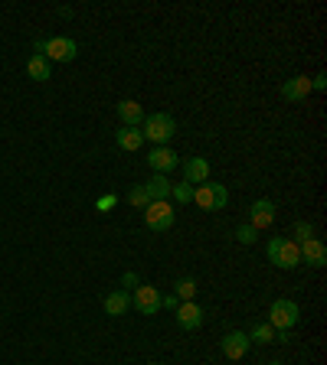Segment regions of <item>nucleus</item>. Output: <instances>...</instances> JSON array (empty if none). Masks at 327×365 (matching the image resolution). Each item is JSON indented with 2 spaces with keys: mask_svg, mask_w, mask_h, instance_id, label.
I'll use <instances>...</instances> for the list:
<instances>
[{
  "mask_svg": "<svg viewBox=\"0 0 327 365\" xmlns=\"http://www.w3.org/2000/svg\"><path fill=\"white\" fill-rule=\"evenodd\" d=\"M265 251H268V261L275 264V268H282V271H294L302 264L298 241H292V238H272Z\"/></svg>",
  "mask_w": 327,
  "mask_h": 365,
  "instance_id": "1",
  "label": "nucleus"
},
{
  "mask_svg": "<svg viewBox=\"0 0 327 365\" xmlns=\"http://www.w3.org/2000/svg\"><path fill=\"white\" fill-rule=\"evenodd\" d=\"M36 52L46 56L50 62H72L79 56V46L69 36H50V40H40V43H36Z\"/></svg>",
  "mask_w": 327,
  "mask_h": 365,
  "instance_id": "2",
  "label": "nucleus"
},
{
  "mask_svg": "<svg viewBox=\"0 0 327 365\" xmlns=\"http://www.w3.org/2000/svg\"><path fill=\"white\" fill-rule=\"evenodd\" d=\"M173 134H177V121H173L171 114H151V118H144V124H141V137L151 140V144L164 147Z\"/></svg>",
  "mask_w": 327,
  "mask_h": 365,
  "instance_id": "3",
  "label": "nucleus"
},
{
  "mask_svg": "<svg viewBox=\"0 0 327 365\" xmlns=\"http://www.w3.org/2000/svg\"><path fill=\"white\" fill-rule=\"evenodd\" d=\"M302 320V310L294 300H275V304L268 306V326L278 333H288L294 323Z\"/></svg>",
  "mask_w": 327,
  "mask_h": 365,
  "instance_id": "4",
  "label": "nucleus"
},
{
  "mask_svg": "<svg viewBox=\"0 0 327 365\" xmlns=\"http://www.w3.org/2000/svg\"><path fill=\"white\" fill-rule=\"evenodd\" d=\"M193 203L200 209H207V213H216V209H223L229 203V189L223 183H203V186H193Z\"/></svg>",
  "mask_w": 327,
  "mask_h": 365,
  "instance_id": "5",
  "label": "nucleus"
},
{
  "mask_svg": "<svg viewBox=\"0 0 327 365\" xmlns=\"http://www.w3.org/2000/svg\"><path fill=\"white\" fill-rule=\"evenodd\" d=\"M173 205L171 203H147L144 209V225L151 232H171L173 229Z\"/></svg>",
  "mask_w": 327,
  "mask_h": 365,
  "instance_id": "6",
  "label": "nucleus"
},
{
  "mask_svg": "<svg viewBox=\"0 0 327 365\" xmlns=\"http://www.w3.org/2000/svg\"><path fill=\"white\" fill-rule=\"evenodd\" d=\"M131 306L144 316H154L161 310V290L151 287V284H138L134 287V297H131Z\"/></svg>",
  "mask_w": 327,
  "mask_h": 365,
  "instance_id": "7",
  "label": "nucleus"
},
{
  "mask_svg": "<svg viewBox=\"0 0 327 365\" xmlns=\"http://www.w3.org/2000/svg\"><path fill=\"white\" fill-rule=\"evenodd\" d=\"M275 215H278V209H275V203H272V199H256V203H252V209H249V225L256 232L272 229V225H275Z\"/></svg>",
  "mask_w": 327,
  "mask_h": 365,
  "instance_id": "8",
  "label": "nucleus"
},
{
  "mask_svg": "<svg viewBox=\"0 0 327 365\" xmlns=\"http://www.w3.org/2000/svg\"><path fill=\"white\" fill-rule=\"evenodd\" d=\"M249 336L246 333H226L223 336V342H219V349H223V356L226 359H233V362H239V359H246V352H249Z\"/></svg>",
  "mask_w": 327,
  "mask_h": 365,
  "instance_id": "9",
  "label": "nucleus"
},
{
  "mask_svg": "<svg viewBox=\"0 0 327 365\" xmlns=\"http://www.w3.org/2000/svg\"><path fill=\"white\" fill-rule=\"evenodd\" d=\"M203 306L200 304H193V300H187V304H180L177 306V326L180 330H187V333H193L197 326H203Z\"/></svg>",
  "mask_w": 327,
  "mask_h": 365,
  "instance_id": "10",
  "label": "nucleus"
},
{
  "mask_svg": "<svg viewBox=\"0 0 327 365\" xmlns=\"http://www.w3.org/2000/svg\"><path fill=\"white\" fill-rule=\"evenodd\" d=\"M183 179H187L190 186H203L210 179V160L207 157H190L183 160Z\"/></svg>",
  "mask_w": 327,
  "mask_h": 365,
  "instance_id": "11",
  "label": "nucleus"
},
{
  "mask_svg": "<svg viewBox=\"0 0 327 365\" xmlns=\"http://www.w3.org/2000/svg\"><path fill=\"white\" fill-rule=\"evenodd\" d=\"M298 251H302V264H311V268H324L327 264V248H324L321 238H308V241H302Z\"/></svg>",
  "mask_w": 327,
  "mask_h": 365,
  "instance_id": "12",
  "label": "nucleus"
},
{
  "mask_svg": "<svg viewBox=\"0 0 327 365\" xmlns=\"http://www.w3.org/2000/svg\"><path fill=\"white\" fill-rule=\"evenodd\" d=\"M118 118H121V128H141L147 114H144V108H141L138 102L125 98V102H118Z\"/></svg>",
  "mask_w": 327,
  "mask_h": 365,
  "instance_id": "13",
  "label": "nucleus"
},
{
  "mask_svg": "<svg viewBox=\"0 0 327 365\" xmlns=\"http://www.w3.org/2000/svg\"><path fill=\"white\" fill-rule=\"evenodd\" d=\"M147 167L164 176V173H171L173 167H177V153H173L171 147H154V150H151V157H147Z\"/></svg>",
  "mask_w": 327,
  "mask_h": 365,
  "instance_id": "14",
  "label": "nucleus"
},
{
  "mask_svg": "<svg viewBox=\"0 0 327 365\" xmlns=\"http://www.w3.org/2000/svg\"><path fill=\"white\" fill-rule=\"evenodd\" d=\"M311 95V78L308 76H294V78H288L282 85V98L285 102H304Z\"/></svg>",
  "mask_w": 327,
  "mask_h": 365,
  "instance_id": "15",
  "label": "nucleus"
},
{
  "mask_svg": "<svg viewBox=\"0 0 327 365\" xmlns=\"http://www.w3.org/2000/svg\"><path fill=\"white\" fill-rule=\"evenodd\" d=\"M171 189H173L171 179L161 176V173H154V176L144 183V193H147V199H151V203H167V199H171Z\"/></svg>",
  "mask_w": 327,
  "mask_h": 365,
  "instance_id": "16",
  "label": "nucleus"
},
{
  "mask_svg": "<svg viewBox=\"0 0 327 365\" xmlns=\"http://www.w3.org/2000/svg\"><path fill=\"white\" fill-rule=\"evenodd\" d=\"M115 140H118L121 150H128V153H134V150H141V147H144L141 128H121L118 134H115Z\"/></svg>",
  "mask_w": 327,
  "mask_h": 365,
  "instance_id": "17",
  "label": "nucleus"
},
{
  "mask_svg": "<svg viewBox=\"0 0 327 365\" xmlns=\"http://www.w3.org/2000/svg\"><path fill=\"white\" fill-rule=\"evenodd\" d=\"M26 76L33 78V82H46V78H50V59L40 56V52H33V56L26 59Z\"/></svg>",
  "mask_w": 327,
  "mask_h": 365,
  "instance_id": "18",
  "label": "nucleus"
},
{
  "mask_svg": "<svg viewBox=\"0 0 327 365\" xmlns=\"http://www.w3.org/2000/svg\"><path fill=\"white\" fill-rule=\"evenodd\" d=\"M128 306H131L128 290H112V294L105 297V313H108V316H121Z\"/></svg>",
  "mask_w": 327,
  "mask_h": 365,
  "instance_id": "19",
  "label": "nucleus"
},
{
  "mask_svg": "<svg viewBox=\"0 0 327 365\" xmlns=\"http://www.w3.org/2000/svg\"><path fill=\"white\" fill-rule=\"evenodd\" d=\"M249 342H258V346H268V342H278V330H272L268 323H256L249 333Z\"/></svg>",
  "mask_w": 327,
  "mask_h": 365,
  "instance_id": "20",
  "label": "nucleus"
},
{
  "mask_svg": "<svg viewBox=\"0 0 327 365\" xmlns=\"http://www.w3.org/2000/svg\"><path fill=\"white\" fill-rule=\"evenodd\" d=\"M197 290H200V284L193 277H180L177 280V294H173V297L180 300V304H187V300L197 297Z\"/></svg>",
  "mask_w": 327,
  "mask_h": 365,
  "instance_id": "21",
  "label": "nucleus"
},
{
  "mask_svg": "<svg viewBox=\"0 0 327 365\" xmlns=\"http://www.w3.org/2000/svg\"><path fill=\"white\" fill-rule=\"evenodd\" d=\"M171 196L180 205H187V203H193V186H190V183H177V186L171 189Z\"/></svg>",
  "mask_w": 327,
  "mask_h": 365,
  "instance_id": "22",
  "label": "nucleus"
},
{
  "mask_svg": "<svg viewBox=\"0 0 327 365\" xmlns=\"http://www.w3.org/2000/svg\"><path fill=\"white\" fill-rule=\"evenodd\" d=\"M128 203L134 205V209H147V203H151V199H147V193H144V186H134L128 193Z\"/></svg>",
  "mask_w": 327,
  "mask_h": 365,
  "instance_id": "23",
  "label": "nucleus"
},
{
  "mask_svg": "<svg viewBox=\"0 0 327 365\" xmlns=\"http://www.w3.org/2000/svg\"><path fill=\"white\" fill-rule=\"evenodd\" d=\"M294 238H298V245L308 241V238H314V225H311V222H298V225H294Z\"/></svg>",
  "mask_w": 327,
  "mask_h": 365,
  "instance_id": "24",
  "label": "nucleus"
},
{
  "mask_svg": "<svg viewBox=\"0 0 327 365\" xmlns=\"http://www.w3.org/2000/svg\"><path fill=\"white\" fill-rule=\"evenodd\" d=\"M115 205H118V196H115V193L102 196V199H95V209H98V213H112Z\"/></svg>",
  "mask_w": 327,
  "mask_h": 365,
  "instance_id": "25",
  "label": "nucleus"
},
{
  "mask_svg": "<svg viewBox=\"0 0 327 365\" xmlns=\"http://www.w3.org/2000/svg\"><path fill=\"white\" fill-rule=\"evenodd\" d=\"M236 241L252 245V241H256V229H252V225H239V229H236Z\"/></svg>",
  "mask_w": 327,
  "mask_h": 365,
  "instance_id": "26",
  "label": "nucleus"
},
{
  "mask_svg": "<svg viewBox=\"0 0 327 365\" xmlns=\"http://www.w3.org/2000/svg\"><path fill=\"white\" fill-rule=\"evenodd\" d=\"M324 88H327V76H324V72L311 78V92H324Z\"/></svg>",
  "mask_w": 327,
  "mask_h": 365,
  "instance_id": "27",
  "label": "nucleus"
},
{
  "mask_svg": "<svg viewBox=\"0 0 327 365\" xmlns=\"http://www.w3.org/2000/svg\"><path fill=\"white\" fill-rule=\"evenodd\" d=\"M121 287H138V274L125 271V277H121Z\"/></svg>",
  "mask_w": 327,
  "mask_h": 365,
  "instance_id": "28",
  "label": "nucleus"
},
{
  "mask_svg": "<svg viewBox=\"0 0 327 365\" xmlns=\"http://www.w3.org/2000/svg\"><path fill=\"white\" fill-rule=\"evenodd\" d=\"M161 306H167V310H177V306H180V300L173 297V294H167V297L161 294Z\"/></svg>",
  "mask_w": 327,
  "mask_h": 365,
  "instance_id": "29",
  "label": "nucleus"
},
{
  "mask_svg": "<svg viewBox=\"0 0 327 365\" xmlns=\"http://www.w3.org/2000/svg\"><path fill=\"white\" fill-rule=\"evenodd\" d=\"M268 365H282V362H268Z\"/></svg>",
  "mask_w": 327,
  "mask_h": 365,
  "instance_id": "30",
  "label": "nucleus"
},
{
  "mask_svg": "<svg viewBox=\"0 0 327 365\" xmlns=\"http://www.w3.org/2000/svg\"><path fill=\"white\" fill-rule=\"evenodd\" d=\"M147 365H161V362H147Z\"/></svg>",
  "mask_w": 327,
  "mask_h": 365,
  "instance_id": "31",
  "label": "nucleus"
}]
</instances>
